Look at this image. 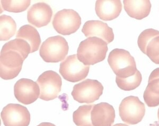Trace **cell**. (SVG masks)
Instances as JSON below:
<instances>
[{"label":"cell","instance_id":"cell-19","mask_svg":"<svg viewBox=\"0 0 159 126\" xmlns=\"http://www.w3.org/2000/svg\"><path fill=\"white\" fill-rule=\"evenodd\" d=\"M16 25L12 17L7 15L0 16V40L7 41L16 33Z\"/></svg>","mask_w":159,"mask_h":126},{"label":"cell","instance_id":"cell-13","mask_svg":"<svg viewBox=\"0 0 159 126\" xmlns=\"http://www.w3.org/2000/svg\"><path fill=\"white\" fill-rule=\"evenodd\" d=\"M82 32L86 37H98L104 40L107 44L111 43L114 39L112 28L106 23L99 20L86 22L82 29Z\"/></svg>","mask_w":159,"mask_h":126},{"label":"cell","instance_id":"cell-14","mask_svg":"<svg viewBox=\"0 0 159 126\" xmlns=\"http://www.w3.org/2000/svg\"><path fill=\"white\" fill-rule=\"evenodd\" d=\"M91 117L93 126H112L115 119V111L108 103H100L94 105Z\"/></svg>","mask_w":159,"mask_h":126},{"label":"cell","instance_id":"cell-23","mask_svg":"<svg viewBox=\"0 0 159 126\" xmlns=\"http://www.w3.org/2000/svg\"><path fill=\"white\" fill-rule=\"evenodd\" d=\"M1 3L4 10L10 12L19 13L25 11L30 5L31 1L29 0H2Z\"/></svg>","mask_w":159,"mask_h":126},{"label":"cell","instance_id":"cell-8","mask_svg":"<svg viewBox=\"0 0 159 126\" xmlns=\"http://www.w3.org/2000/svg\"><path fill=\"white\" fill-rule=\"evenodd\" d=\"M90 70L89 65L83 64L78 60L77 55L67 56L60 64V73L70 82H78L87 78Z\"/></svg>","mask_w":159,"mask_h":126},{"label":"cell","instance_id":"cell-4","mask_svg":"<svg viewBox=\"0 0 159 126\" xmlns=\"http://www.w3.org/2000/svg\"><path fill=\"white\" fill-rule=\"evenodd\" d=\"M119 115L124 123L136 124L142 120L145 114V106L137 97L129 96L121 101L119 106Z\"/></svg>","mask_w":159,"mask_h":126},{"label":"cell","instance_id":"cell-16","mask_svg":"<svg viewBox=\"0 0 159 126\" xmlns=\"http://www.w3.org/2000/svg\"><path fill=\"white\" fill-rule=\"evenodd\" d=\"M145 102L149 107L159 105V68L152 71L148 78V84L143 94Z\"/></svg>","mask_w":159,"mask_h":126},{"label":"cell","instance_id":"cell-24","mask_svg":"<svg viewBox=\"0 0 159 126\" xmlns=\"http://www.w3.org/2000/svg\"><path fill=\"white\" fill-rule=\"evenodd\" d=\"M159 36V31L155 29H148L141 33L138 38V43L141 52L146 54L147 48L148 43L152 39Z\"/></svg>","mask_w":159,"mask_h":126},{"label":"cell","instance_id":"cell-21","mask_svg":"<svg viewBox=\"0 0 159 126\" xmlns=\"http://www.w3.org/2000/svg\"><path fill=\"white\" fill-rule=\"evenodd\" d=\"M9 50L19 52L24 58V60H25L28 55L31 53V47L29 43L25 40L19 38L11 40L5 43L2 47L1 52Z\"/></svg>","mask_w":159,"mask_h":126},{"label":"cell","instance_id":"cell-27","mask_svg":"<svg viewBox=\"0 0 159 126\" xmlns=\"http://www.w3.org/2000/svg\"><path fill=\"white\" fill-rule=\"evenodd\" d=\"M148 126H159V121H155L151 124H150Z\"/></svg>","mask_w":159,"mask_h":126},{"label":"cell","instance_id":"cell-3","mask_svg":"<svg viewBox=\"0 0 159 126\" xmlns=\"http://www.w3.org/2000/svg\"><path fill=\"white\" fill-rule=\"evenodd\" d=\"M67 41L61 36L51 37L42 43L39 54L46 63H58L64 60L69 52Z\"/></svg>","mask_w":159,"mask_h":126},{"label":"cell","instance_id":"cell-11","mask_svg":"<svg viewBox=\"0 0 159 126\" xmlns=\"http://www.w3.org/2000/svg\"><path fill=\"white\" fill-rule=\"evenodd\" d=\"M14 94L19 102L30 105L39 97V87L37 83L31 79H21L15 84Z\"/></svg>","mask_w":159,"mask_h":126},{"label":"cell","instance_id":"cell-18","mask_svg":"<svg viewBox=\"0 0 159 126\" xmlns=\"http://www.w3.org/2000/svg\"><path fill=\"white\" fill-rule=\"evenodd\" d=\"M16 38L25 40L29 43L31 47V53L38 51L41 43V38L38 31L29 25L20 27L16 33Z\"/></svg>","mask_w":159,"mask_h":126},{"label":"cell","instance_id":"cell-7","mask_svg":"<svg viewBox=\"0 0 159 126\" xmlns=\"http://www.w3.org/2000/svg\"><path fill=\"white\" fill-rule=\"evenodd\" d=\"M37 83L39 87V98L44 101L56 99L61 91V78L53 70L43 72L39 76Z\"/></svg>","mask_w":159,"mask_h":126},{"label":"cell","instance_id":"cell-5","mask_svg":"<svg viewBox=\"0 0 159 126\" xmlns=\"http://www.w3.org/2000/svg\"><path fill=\"white\" fill-rule=\"evenodd\" d=\"M103 91V85L100 82L87 79L75 85L71 95L78 102L92 103L99 99Z\"/></svg>","mask_w":159,"mask_h":126},{"label":"cell","instance_id":"cell-26","mask_svg":"<svg viewBox=\"0 0 159 126\" xmlns=\"http://www.w3.org/2000/svg\"><path fill=\"white\" fill-rule=\"evenodd\" d=\"M37 126H56L55 124L50 123H42Z\"/></svg>","mask_w":159,"mask_h":126},{"label":"cell","instance_id":"cell-17","mask_svg":"<svg viewBox=\"0 0 159 126\" xmlns=\"http://www.w3.org/2000/svg\"><path fill=\"white\" fill-rule=\"evenodd\" d=\"M123 4L127 15L131 18L139 20L148 16L152 7L149 0H124Z\"/></svg>","mask_w":159,"mask_h":126},{"label":"cell","instance_id":"cell-25","mask_svg":"<svg viewBox=\"0 0 159 126\" xmlns=\"http://www.w3.org/2000/svg\"><path fill=\"white\" fill-rule=\"evenodd\" d=\"M156 64H159V36L151 40L147 46L146 54Z\"/></svg>","mask_w":159,"mask_h":126},{"label":"cell","instance_id":"cell-28","mask_svg":"<svg viewBox=\"0 0 159 126\" xmlns=\"http://www.w3.org/2000/svg\"><path fill=\"white\" fill-rule=\"evenodd\" d=\"M112 126H129L127 124H117Z\"/></svg>","mask_w":159,"mask_h":126},{"label":"cell","instance_id":"cell-29","mask_svg":"<svg viewBox=\"0 0 159 126\" xmlns=\"http://www.w3.org/2000/svg\"><path fill=\"white\" fill-rule=\"evenodd\" d=\"M157 118H158V119H159V109H158V111H157Z\"/></svg>","mask_w":159,"mask_h":126},{"label":"cell","instance_id":"cell-1","mask_svg":"<svg viewBox=\"0 0 159 126\" xmlns=\"http://www.w3.org/2000/svg\"><path fill=\"white\" fill-rule=\"evenodd\" d=\"M108 50L107 43L95 37L81 42L78 51V60L85 65H93L103 61Z\"/></svg>","mask_w":159,"mask_h":126},{"label":"cell","instance_id":"cell-20","mask_svg":"<svg viewBox=\"0 0 159 126\" xmlns=\"http://www.w3.org/2000/svg\"><path fill=\"white\" fill-rule=\"evenodd\" d=\"M94 105H83L79 106L73 114V120L76 126H93L91 114Z\"/></svg>","mask_w":159,"mask_h":126},{"label":"cell","instance_id":"cell-22","mask_svg":"<svg viewBox=\"0 0 159 126\" xmlns=\"http://www.w3.org/2000/svg\"><path fill=\"white\" fill-rule=\"evenodd\" d=\"M142 81V76L139 70H137L135 74L129 78H119L116 76V82L118 87L124 91H132L139 87Z\"/></svg>","mask_w":159,"mask_h":126},{"label":"cell","instance_id":"cell-10","mask_svg":"<svg viewBox=\"0 0 159 126\" xmlns=\"http://www.w3.org/2000/svg\"><path fill=\"white\" fill-rule=\"evenodd\" d=\"M1 117L5 126H28L30 114L25 106L10 103L4 107Z\"/></svg>","mask_w":159,"mask_h":126},{"label":"cell","instance_id":"cell-6","mask_svg":"<svg viewBox=\"0 0 159 126\" xmlns=\"http://www.w3.org/2000/svg\"><path fill=\"white\" fill-rule=\"evenodd\" d=\"M55 30L62 35L75 33L81 25V18L72 9H63L56 13L52 20Z\"/></svg>","mask_w":159,"mask_h":126},{"label":"cell","instance_id":"cell-9","mask_svg":"<svg viewBox=\"0 0 159 126\" xmlns=\"http://www.w3.org/2000/svg\"><path fill=\"white\" fill-rule=\"evenodd\" d=\"M25 61L21 54L16 51L1 52L0 76L3 79L9 80L16 78L21 70Z\"/></svg>","mask_w":159,"mask_h":126},{"label":"cell","instance_id":"cell-15","mask_svg":"<svg viewBox=\"0 0 159 126\" xmlns=\"http://www.w3.org/2000/svg\"><path fill=\"white\" fill-rule=\"evenodd\" d=\"M95 10L101 20L110 21L119 16L122 10V4L120 0H98Z\"/></svg>","mask_w":159,"mask_h":126},{"label":"cell","instance_id":"cell-2","mask_svg":"<svg viewBox=\"0 0 159 126\" xmlns=\"http://www.w3.org/2000/svg\"><path fill=\"white\" fill-rule=\"evenodd\" d=\"M108 62L116 76L129 78L137 71L134 58L128 51L123 49H114L109 54Z\"/></svg>","mask_w":159,"mask_h":126},{"label":"cell","instance_id":"cell-12","mask_svg":"<svg viewBox=\"0 0 159 126\" xmlns=\"http://www.w3.org/2000/svg\"><path fill=\"white\" fill-rule=\"evenodd\" d=\"M52 16L50 6L44 2L35 3L29 8L27 12L28 21L37 28L48 25Z\"/></svg>","mask_w":159,"mask_h":126}]
</instances>
